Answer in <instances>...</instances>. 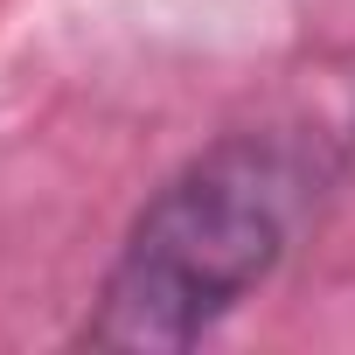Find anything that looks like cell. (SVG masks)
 <instances>
[{"mask_svg": "<svg viewBox=\"0 0 355 355\" xmlns=\"http://www.w3.org/2000/svg\"><path fill=\"white\" fill-rule=\"evenodd\" d=\"M334 167L320 125H237L209 139L139 202L84 313V341L167 355L216 334V320L279 272Z\"/></svg>", "mask_w": 355, "mask_h": 355, "instance_id": "6da1fadb", "label": "cell"}]
</instances>
